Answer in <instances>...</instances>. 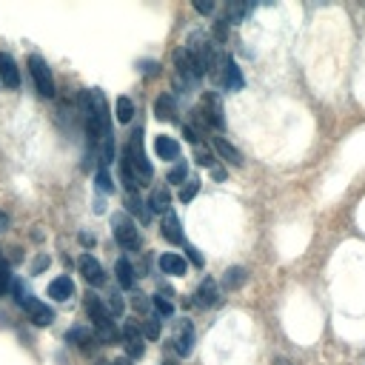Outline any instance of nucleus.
Segmentation results:
<instances>
[{
	"label": "nucleus",
	"instance_id": "b1692460",
	"mask_svg": "<svg viewBox=\"0 0 365 365\" xmlns=\"http://www.w3.org/2000/svg\"><path fill=\"white\" fill-rule=\"evenodd\" d=\"M169 203H171L169 189H155V192H151V197H148L151 211H169Z\"/></svg>",
	"mask_w": 365,
	"mask_h": 365
},
{
	"label": "nucleus",
	"instance_id": "6ab92c4d",
	"mask_svg": "<svg viewBox=\"0 0 365 365\" xmlns=\"http://www.w3.org/2000/svg\"><path fill=\"white\" fill-rule=\"evenodd\" d=\"M114 274H117V283H120V288H134V268H132V263L129 260H117V265H114Z\"/></svg>",
	"mask_w": 365,
	"mask_h": 365
},
{
	"label": "nucleus",
	"instance_id": "ddd939ff",
	"mask_svg": "<svg viewBox=\"0 0 365 365\" xmlns=\"http://www.w3.org/2000/svg\"><path fill=\"white\" fill-rule=\"evenodd\" d=\"M194 297H197L194 302H197L200 309H211V306H217V300H220V297H217V283L211 280V277H205V280L197 286V294H194Z\"/></svg>",
	"mask_w": 365,
	"mask_h": 365
},
{
	"label": "nucleus",
	"instance_id": "39448f33",
	"mask_svg": "<svg viewBox=\"0 0 365 365\" xmlns=\"http://www.w3.org/2000/svg\"><path fill=\"white\" fill-rule=\"evenodd\" d=\"M111 231H114V240H117L123 249H129V251H137V249H140V234H137L134 223H132L126 215H114V217H111Z\"/></svg>",
	"mask_w": 365,
	"mask_h": 365
},
{
	"label": "nucleus",
	"instance_id": "2eb2a0df",
	"mask_svg": "<svg viewBox=\"0 0 365 365\" xmlns=\"http://www.w3.org/2000/svg\"><path fill=\"white\" fill-rule=\"evenodd\" d=\"M155 151H157L160 160H177V157H180V143H177L174 137L160 134V137L155 140Z\"/></svg>",
	"mask_w": 365,
	"mask_h": 365
},
{
	"label": "nucleus",
	"instance_id": "1a4fd4ad",
	"mask_svg": "<svg viewBox=\"0 0 365 365\" xmlns=\"http://www.w3.org/2000/svg\"><path fill=\"white\" fill-rule=\"evenodd\" d=\"M174 69H177L180 77H186L189 83H197V80L203 77V72H200L197 63H194V57H192L186 49H177V52H174Z\"/></svg>",
	"mask_w": 365,
	"mask_h": 365
},
{
	"label": "nucleus",
	"instance_id": "c03bdc74",
	"mask_svg": "<svg viewBox=\"0 0 365 365\" xmlns=\"http://www.w3.org/2000/svg\"><path fill=\"white\" fill-rule=\"evenodd\" d=\"M98 365H111V362H98Z\"/></svg>",
	"mask_w": 365,
	"mask_h": 365
},
{
	"label": "nucleus",
	"instance_id": "f3484780",
	"mask_svg": "<svg viewBox=\"0 0 365 365\" xmlns=\"http://www.w3.org/2000/svg\"><path fill=\"white\" fill-rule=\"evenodd\" d=\"M174 343H177V354L180 357H189L192 354V345H194V328H192V323H182L180 325Z\"/></svg>",
	"mask_w": 365,
	"mask_h": 365
},
{
	"label": "nucleus",
	"instance_id": "79ce46f5",
	"mask_svg": "<svg viewBox=\"0 0 365 365\" xmlns=\"http://www.w3.org/2000/svg\"><path fill=\"white\" fill-rule=\"evenodd\" d=\"M43 265H49V257H40V260H38V263H35V271H40V268H43Z\"/></svg>",
	"mask_w": 365,
	"mask_h": 365
},
{
	"label": "nucleus",
	"instance_id": "412c9836",
	"mask_svg": "<svg viewBox=\"0 0 365 365\" xmlns=\"http://www.w3.org/2000/svg\"><path fill=\"white\" fill-rule=\"evenodd\" d=\"M160 268H163L166 274H174V277H180V274H186L189 263L182 260L180 254H163V257H160Z\"/></svg>",
	"mask_w": 365,
	"mask_h": 365
},
{
	"label": "nucleus",
	"instance_id": "4c0bfd02",
	"mask_svg": "<svg viewBox=\"0 0 365 365\" xmlns=\"http://www.w3.org/2000/svg\"><path fill=\"white\" fill-rule=\"evenodd\" d=\"M186 251H189V257H192V263H194V265H200V268H203V257H200V251H197V249H192V246H189V249H186Z\"/></svg>",
	"mask_w": 365,
	"mask_h": 365
},
{
	"label": "nucleus",
	"instance_id": "dca6fc26",
	"mask_svg": "<svg viewBox=\"0 0 365 365\" xmlns=\"http://www.w3.org/2000/svg\"><path fill=\"white\" fill-rule=\"evenodd\" d=\"M72 294H75V283L69 277H57V280L49 283V297L57 300V302H66Z\"/></svg>",
	"mask_w": 365,
	"mask_h": 365
},
{
	"label": "nucleus",
	"instance_id": "6e6552de",
	"mask_svg": "<svg viewBox=\"0 0 365 365\" xmlns=\"http://www.w3.org/2000/svg\"><path fill=\"white\" fill-rule=\"evenodd\" d=\"M208 126H215L217 132H223V126H226V120H223V103H220V98L215 95V91H205L203 95V114H200Z\"/></svg>",
	"mask_w": 365,
	"mask_h": 365
},
{
	"label": "nucleus",
	"instance_id": "72a5a7b5",
	"mask_svg": "<svg viewBox=\"0 0 365 365\" xmlns=\"http://www.w3.org/2000/svg\"><path fill=\"white\" fill-rule=\"evenodd\" d=\"M143 334L148 340H157L160 337V320H148L146 325H143Z\"/></svg>",
	"mask_w": 365,
	"mask_h": 365
},
{
	"label": "nucleus",
	"instance_id": "c756f323",
	"mask_svg": "<svg viewBox=\"0 0 365 365\" xmlns=\"http://www.w3.org/2000/svg\"><path fill=\"white\" fill-rule=\"evenodd\" d=\"M155 309H157V314H163V317H169V314H174V306H171V300L169 297H155Z\"/></svg>",
	"mask_w": 365,
	"mask_h": 365
},
{
	"label": "nucleus",
	"instance_id": "f704fd0d",
	"mask_svg": "<svg viewBox=\"0 0 365 365\" xmlns=\"http://www.w3.org/2000/svg\"><path fill=\"white\" fill-rule=\"evenodd\" d=\"M109 311H111L114 317H120V314H123V300H120L117 294H114V297L109 300Z\"/></svg>",
	"mask_w": 365,
	"mask_h": 365
},
{
	"label": "nucleus",
	"instance_id": "0eeeda50",
	"mask_svg": "<svg viewBox=\"0 0 365 365\" xmlns=\"http://www.w3.org/2000/svg\"><path fill=\"white\" fill-rule=\"evenodd\" d=\"M211 77L215 80H220L228 91H240L242 88V75H240V69H237V63L234 60H228V57H220V63L215 66V72H211Z\"/></svg>",
	"mask_w": 365,
	"mask_h": 365
},
{
	"label": "nucleus",
	"instance_id": "a19ab883",
	"mask_svg": "<svg viewBox=\"0 0 365 365\" xmlns=\"http://www.w3.org/2000/svg\"><path fill=\"white\" fill-rule=\"evenodd\" d=\"M80 242H83V246H95V237H88V234H80Z\"/></svg>",
	"mask_w": 365,
	"mask_h": 365
},
{
	"label": "nucleus",
	"instance_id": "423d86ee",
	"mask_svg": "<svg viewBox=\"0 0 365 365\" xmlns=\"http://www.w3.org/2000/svg\"><path fill=\"white\" fill-rule=\"evenodd\" d=\"M29 72L35 77V88L38 95L43 98H54V80H52V69L46 66V60L40 54H32L29 57Z\"/></svg>",
	"mask_w": 365,
	"mask_h": 365
},
{
	"label": "nucleus",
	"instance_id": "ea45409f",
	"mask_svg": "<svg viewBox=\"0 0 365 365\" xmlns=\"http://www.w3.org/2000/svg\"><path fill=\"white\" fill-rule=\"evenodd\" d=\"M6 228H9V217L0 211V231H6Z\"/></svg>",
	"mask_w": 365,
	"mask_h": 365
},
{
	"label": "nucleus",
	"instance_id": "7ed1b4c3",
	"mask_svg": "<svg viewBox=\"0 0 365 365\" xmlns=\"http://www.w3.org/2000/svg\"><path fill=\"white\" fill-rule=\"evenodd\" d=\"M186 52L194 57V63H197V69H200L203 75H211V72H215V66L220 63V54H217L215 46H211V38H208L205 32H194V35L189 38Z\"/></svg>",
	"mask_w": 365,
	"mask_h": 365
},
{
	"label": "nucleus",
	"instance_id": "cd10ccee",
	"mask_svg": "<svg viewBox=\"0 0 365 365\" xmlns=\"http://www.w3.org/2000/svg\"><path fill=\"white\" fill-rule=\"evenodd\" d=\"M9 288H12V271H9L6 263H0V297H3Z\"/></svg>",
	"mask_w": 365,
	"mask_h": 365
},
{
	"label": "nucleus",
	"instance_id": "20e7f679",
	"mask_svg": "<svg viewBox=\"0 0 365 365\" xmlns=\"http://www.w3.org/2000/svg\"><path fill=\"white\" fill-rule=\"evenodd\" d=\"M132 166V171L137 174L140 180V186H146V182H151V177H155V169H151V163L146 160V151H143V140H140V132L132 134V143L126 148V155H123Z\"/></svg>",
	"mask_w": 365,
	"mask_h": 365
},
{
	"label": "nucleus",
	"instance_id": "aec40b11",
	"mask_svg": "<svg viewBox=\"0 0 365 365\" xmlns=\"http://www.w3.org/2000/svg\"><path fill=\"white\" fill-rule=\"evenodd\" d=\"M215 148L220 151V157L228 160L231 166H242V155H240V151H237L226 137H215Z\"/></svg>",
	"mask_w": 365,
	"mask_h": 365
},
{
	"label": "nucleus",
	"instance_id": "9d476101",
	"mask_svg": "<svg viewBox=\"0 0 365 365\" xmlns=\"http://www.w3.org/2000/svg\"><path fill=\"white\" fill-rule=\"evenodd\" d=\"M77 268H80V274L86 277V283H91V286H103V283H106L103 265H100L95 257H91V254H83L80 263H77Z\"/></svg>",
	"mask_w": 365,
	"mask_h": 365
},
{
	"label": "nucleus",
	"instance_id": "9b49d317",
	"mask_svg": "<svg viewBox=\"0 0 365 365\" xmlns=\"http://www.w3.org/2000/svg\"><path fill=\"white\" fill-rule=\"evenodd\" d=\"M0 83L9 86V88L20 86V72H17V63L9 52H0Z\"/></svg>",
	"mask_w": 365,
	"mask_h": 365
},
{
	"label": "nucleus",
	"instance_id": "c9c22d12",
	"mask_svg": "<svg viewBox=\"0 0 365 365\" xmlns=\"http://www.w3.org/2000/svg\"><path fill=\"white\" fill-rule=\"evenodd\" d=\"M215 38H217V40H226V38H228V20H220V23H217Z\"/></svg>",
	"mask_w": 365,
	"mask_h": 365
},
{
	"label": "nucleus",
	"instance_id": "f8f14e48",
	"mask_svg": "<svg viewBox=\"0 0 365 365\" xmlns=\"http://www.w3.org/2000/svg\"><path fill=\"white\" fill-rule=\"evenodd\" d=\"M23 309H26L29 320H32L35 325H52V323H54V311L46 306V302H40V300H35V297L29 300Z\"/></svg>",
	"mask_w": 365,
	"mask_h": 365
},
{
	"label": "nucleus",
	"instance_id": "5701e85b",
	"mask_svg": "<svg viewBox=\"0 0 365 365\" xmlns=\"http://www.w3.org/2000/svg\"><path fill=\"white\" fill-rule=\"evenodd\" d=\"M126 208L132 211V215H137V217H140V223H148V217H151V211L146 208V203L140 200V194L129 192V197H126Z\"/></svg>",
	"mask_w": 365,
	"mask_h": 365
},
{
	"label": "nucleus",
	"instance_id": "bb28decb",
	"mask_svg": "<svg viewBox=\"0 0 365 365\" xmlns=\"http://www.w3.org/2000/svg\"><path fill=\"white\" fill-rule=\"evenodd\" d=\"M123 340H126V343H143V328H140L134 320L126 323V328H123Z\"/></svg>",
	"mask_w": 365,
	"mask_h": 365
},
{
	"label": "nucleus",
	"instance_id": "393cba45",
	"mask_svg": "<svg viewBox=\"0 0 365 365\" xmlns=\"http://www.w3.org/2000/svg\"><path fill=\"white\" fill-rule=\"evenodd\" d=\"M242 283H246V268H228L226 271V277H223V286L228 288V291H234V288H240Z\"/></svg>",
	"mask_w": 365,
	"mask_h": 365
},
{
	"label": "nucleus",
	"instance_id": "473e14b6",
	"mask_svg": "<svg viewBox=\"0 0 365 365\" xmlns=\"http://www.w3.org/2000/svg\"><path fill=\"white\" fill-rule=\"evenodd\" d=\"M189 177V169H186V163H180V166H174L171 171H169V182H182Z\"/></svg>",
	"mask_w": 365,
	"mask_h": 365
},
{
	"label": "nucleus",
	"instance_id": "37998d69",
	"mask_svg": "<svg viewBox=\"0 0 365 365\" xmlns=\"http://www.w3.org/2000/svg\"><path fill=\"white\" fill-rule=\"evenodd\" d=\"M277 365H291V362L288 359H277Z\"/></svg>",
	"mask_w": 365,
	"mask_h": 365
},
{
	"label": "nucleus",
	"instance_id": "e433bc0d",
	"mask_svg": "<svg viewBox=\"0 0 365 365\" xmlns=\"http://www.w3.org/2000/svg\"><path fill=\"white\" fill-rule=\"evenodd\" d=\"M194 9H197L200 15H208L211 9H215V3H211V0H197V3H194Z\"/></svg>",
	"mask_w": 365,
	"mask_h": 365
},
{
	"label": "nucleus",
	"instance_id": "4468645a",
	"mask_svg": "<svg viewBox=\"0 0 365 365\" xmlns=\"http://www.w3.org/2000/svg\"><path fill=\"white\" fill-rule=\"evenodd\" d=\"M66 340H69L72 345H77L83 354H91V348H95V337H91V328H83V325L72 328V331L66 334Z\"/></svg>",
	"mask_w": 365,
	"mask_h": 365
},
{
	"label": "nucleus",
	"instance_id": "7c9ffc66",
	"mask_svg": "<svg viewBox=\"0 0 365 365\" xmlns=\"http://www.w3.org/2000/svg\"><path fill=\"white\" fill-rule=\"evenodd\" d=\"M197 189H200V180H189V182H186V189L180 192V200H182V203H189V200H194Z\"/></svg>",
	"mask_w": 365,
	"mask_h": 365
},
{
	"label": "nucleus",
	"instance_id": "2f4dec72",
	"mask_svg": "<svg viewBox=\"0 0 365 365\" xmlns=\"http://www.w3.org/2000/svg\"><path fill=\"white\" fill-rule=\"evenodd\" d=\"M194 157H197L200 166H211V163H215V160H211V151H208L205 146H200V143L194 146Z\"/></svg>",
	"mask_w": 365,
	"mask_h": 365
},
{
	"label": "nucleus",
	"instance_id": "4be33fe9",
	"mask_svg": "<svg viewBox=\"0 0 365 365\" xmlns=\"http://www.w3.org/2000/svg\"><path fill=\"white\" fill-rule=\"evenodd\" d=\"M155 114H157V120H174L177 117V106H174L171 95H160L155 100Z\"/></svg>",
	"mask_w": 365,
	"mask_h": 365
},
{
	"label": "nucleus",
	"instance_id": "58836bf2",
	"mask_svg": "<svg viewBox=\"0 0 365 365\" xmlns=\"http://www.w3.org/2000/svg\"><path fill=\"white\" fill-rule=\"evenodd\" d=\"M134 309H137V311H143V309H146V300H143V294H137V297H134Z\"/></svg>",
	"mask_w": 365,
	"mask_h": 365
},
{
	"label": "nucleus",
	"instance_id": "f257e3e1",
	"mask_svg": "<svg viewBox=\"0 0 365 365\" xmlns=\"http://www.w3.org/2000/svg\"><path fill=\"white\" fill-rule=\"evenodd\" d=\"M83 114H86V132H88V140L91 146L95 143H106L109 140V129H111V114H109V103L103 98V91L91 88V91H83Z\"/></svg>",
	"mask_w": 365,
	"mask_h": 365
},
{
	"label": "nucleus",
	"instance_id": "a878e982",
	"mask_svg": "<svg viewBox=\"0 0 365 365\" xmlns=\"http://www.w3.org/2000/svg\"><path fill=\"white\" fill-rule=\"evenodd\" d=\"M114 114H117L120 123H132V117H134V103H132L129 98H120V100H117Z\"/></svg>",
	"mask_w": 365,
	"mask_h": 365
},
{
	"label": "nucleus",
	"instance_id": "f03ea898",
	"mask_svg": "<svg viewBox=\"0 0 365 365\" xmlns=\"http://www.w3.org/2000/svg\"><path fill=\"white\" fill-rule=\"evenodd\" d=\"M86 311H88L91 323H95L98 340H100L103 345H114V343L120 340V331H117V325H114V320H111V311L100 302V297L88 294V297H86Z\"/></svg>",
	"mask_w": 365,
	"mask_h": 365
},
{
	"label": "nucleus",
	"instance_id": "a211bd4d",
	"mask_svg": "<svg viewBox=\"0 0 365 365\" xmlns=\"http://www.w3.org/2000/svg\"><path fill=\"white\" fill-rule=\"evenodd\" d=\"M163 237L169 242H174V246L182 242V228H180V220H177L174 211H166V217H163Z\"/></svg>",
	"mask_w": 365,
	"mask_h": 365
},
{
	"label": "nucleus",
	"instance_id": "c85d7f7f",
	"mask_svg": "<svg viewBox=\"0 0 365 365\" xmlns=\"http://www.w3.org/2000/svg\"><path fill=\"white\" fill-rule=\"evenodd\" d=\"M95 182H98V189H100V192H106V194H109V192H114V182H111V177H109V171H106V169H100V171H98Z\"/></svg>",
	"mask_w": 365,
	"mask_h": 365
}]
</instances>
